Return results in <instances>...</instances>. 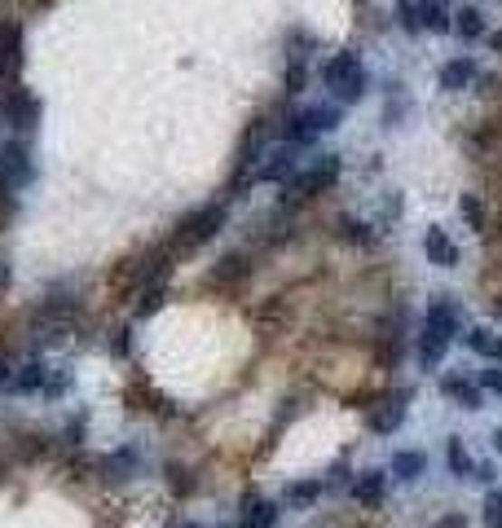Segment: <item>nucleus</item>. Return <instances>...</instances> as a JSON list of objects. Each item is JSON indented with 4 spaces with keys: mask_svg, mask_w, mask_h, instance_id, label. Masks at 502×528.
<instances>
[{
    "mask_svg": "<svg viewBox=\"0 0 502 528\" xmlns=\"http://www.w3.org/2000/svg\"><path fill=\"white\" fill-rule=\"evenodd\" d=\"M225 221H230V212H225V203H207V207H194L190 216H181L176 221V230H172V251H194L203 242H212L216 233L225 230Z\"/></svg>",
    "mask_w": 502,
    "mask_h": 528,
    "instance_id": "obj_1",
    "label": "nucleus"
},
{
    "mask_svg": "<svg viewBox=\"0 0 502 528\" xmlns=\"http://www.w3.org/2000/svg\"><path fill=\"white\" fill-rule=\"evenodd\" d=\"M322 80H327V89H331L335 98L344 101H362L366 98V66H362V58L357 53H335L331 62L322 66Z\"/></svg>",
    "mask_w": 502,
    "mask_h": 528,
    "instance_id": "obj_2",
    "label": "nucleus"
},
{
    "mask_svg": "<svg viewBox=\"0 0 502 528\" xmlns=\"http://www.w3.org/2000/svg\"><path fill=\"white\" fill-rule=\"evenodd\" d=\"M339 172H344L339 155H317V159L304 167V172H296V176L287 181V198L296 203V198H317V194H327L335 181H339Z\"/></svg>",
    "mask_w": 502,
    "mask_h": 528,
    "instance_id": "obj_3",
    "label": "nucleus"
},
{
    "mask_svg": "<svg viewBox=\"0 0 502 528\" xmlns=\"http://www.w3.org/2000/svg\"><path fill=\"white\" fill-rule=\"evenodd\" d=\"M335 124H339V110H335V106H308V110H296V115H287V124H282V137H287V146H308L313 137L331 132Z\"/></svg>",
    "mask_w": 502,
    "mask_h": 528,
    "instance_id": "obj_4",
    "label": "nucleus"
},
{
    "mask_svg": "<svg viewBox=\"0 0 502 528\" xmlns=\"http://www.w3.org/2000/svg\"><path fill=\"white\" fill-rule=\"evenodd\" d=\"M0 181L9 185V190H27L35 181V164H32V150H27V141H5L0 146Z\"/></svg>",
    "mask_w": 502,
    "mask_h": 528,
    "instance_id": "obj_5",
    "label": "nucleus"
},
{
    "mask_svg": "<svg viewBox=\"0 0 502 528\" xmlns=\"http://www.w3.org/2000/svg\"><path fill=\"white\" fill-rule=\"evenodd\" d=\"M0 115H5L18 132H32L35 124H40V98L27 93L23 84H14V89L5 93V101H0Z\"/></svg>",
    "mask_w": 502,
    "mask_h": 528,
    "instance_id": "obj_6",
    "label": "nucleus"
},
{
    "mask_svg": "<svg viewBox=\"0 0 502 528\" xmlns=\"http://www.w3.org/2000/svg\"><path fill=\"white\" fill-rule=\"evenodd\" d=\"M423 326L450 344V339L459 335V326H463V308H459V299L454 296H432L428 299V322H423Z\"/></svg>",
    "mask_w": 502,
    "mask_h": 528,
    "instance_id": "obj_7",
    "label": "nucleus"
},
{
    "mask_svg": "<svg viewBox=\"0 0 502 528\" xmlns=\"http://www.w3.org/2000/svg\"><path fill=\"white\" fill-rule=\"evenodd\" d=\"M23 66V23L5 18L0 23V80H14Z\"/></svg>",
    "mask_w": 502,
    "mask_h": 528,
    "instance_id": "obj_8",
    "label": "nucleus"
},
{
    "mask_svg": "<svg viewBox=\"0 0 502 528\" xmlns=\"http://www.w3.org/2000/svg\"><path fill=\"white\" fill-rule=\"evenodd\" d=\"M44 383H49V370H44V362H27V365H18L14 374H5V379H0V392L32 396V392H44Z\"/></svg>",
    "mask_w": 502,
    "mask_h": 528,
    "instance_id": "obj_9",
    "label": "nucleus"
},
{
    "mask_svg": "<svg viewBox=\"0 0 502 528\" xmlns=\"http://www.w3.org/2000/svg\"><path fill=\"white\" fill-rule=\"evenodd\" d=\"M405 401H410L405 388L388 392L384 401H374V410H370V428L374 431H397L402 428V419H405Z\"/></svg>",
    "mask_w": 502,
    "mask_h": 528,
    "instance_id": "obj_10",
    "label": "nucleus"
},
{
    "mask_svg": "<svg viewBox=\"0 0 502 528\" xmlns=\"http://www.w3.org/2000/svg\"><path fill=\"white\" fill-rule=\"evenodd\" d=\"M265 141H269V124H265V119H256V124L247 128V137L238 141V159H234L238 172H247V167L265 155Z\"/></svg>",
    "mask_w": 502,
    "mask_h": 528,
    "instance_id": "obj_11",
    "label": "nucleus"
},
{
    "mask_svg": "<svg viewBox=\"0 0 502 528\" xmlns=\"http://www.w3.org/2000/svg\"><path fill=\"white\" fill-rule=\"evenodd\" d=\"M423 251H428V260L436 264V269H454L459 264V247L450 242V233L445 230H428V238H423Z\"/></svg>",
    "mask_w": 502,
    "mask_h": 528,
    "instance_id": "obj_12",
    "label": "nucleus"
},
{
    "mask_svg": "<svg viewBox=\"0 0 502 528\" xmlns=\"http://www.w3.org/2000/svg\"><path fill=\"white\" fill-rule=\"evenodd\" d=\"M296 146H282V150H273L269 155V164L260 167V181H278V185H287L291 176H296Z\"/></svg>",
    "mask_w": 502,
    "mask_h": 528,
    "instance_id": "obj_13",
    "label": "nucleus"
},
{
    "mask_svg": "<svg viewBox=\"0 0 502 528\" xmlns=\"http://www.w3.org/2000/svg\"><path fill=\"white\" fill-rule=\"evenodd\" d=\"M388 494V480L379 476V471H362L357 480H353V497L362 502V506H379Z\"/></svg>",
    "mask_w": 502,
    "mask_h": 528,
    "instance_id": "obj_14",
    "label": "nucleus"
},
{
    "mask_svg": "<svg viewBox=\"0 0 502 528\" xmlns=\"http://www.w3.org/2000/svg\"><path fill=\"white\" fill-rule=\"evenodd\" d=\"M468 84H476V62H471V58H454V62L440 71V89H445V93H459V89H468Z\"/></svg>",
    "mask_w": 502,
    "mask_h": 528,
    "instance_id": "obj_15",
    "label": "nucleus"
},
{
    "mask_svg": "<svg viewBox=\"0 0 502 528\" xmlns=\"http://www.w3.org/2000/svg\"><path fill=\"white\" fill-rule=\"evenodd\" d=\"M278 524V506L265 497H247L242 506V528H273Z\"/></svg>",
    "mask_w": 502,
    "mask_h": 528,
    "instance_id": "obj_16",
    "label": "nucleus"
},
{
    "mask_svg": "<svg viewBox=\"0 0 502 528\" xmlns=\"http://www.w3.org/2000/svg\"><path fill=\"white\" fill-rule=\"evenodd\" d=\"M242 278H247V256H238V251L212 269V287H238Z\"/></svg>",
    "mask_w": 502,
    "mask_h": 528,
    "instance_id": "obj_17",
    "label": "nucleus"
},
{
    "mask_svg": "<svg viewBox=\"0 0 502 528\" xmlns=\"http://www.w3.org/2000/svg\"><path fill=\"white\" fill-rule=\"evenodd\" d=\"M468 348L476 353V357H489V362H502V339L494 335V330H485V326H476L468 330Z\"/></svg>",
    "mask_w": 502,
    "mask_h": 528,
    "instance_id": "obj_18",
    "label": "nucleus"
},
{
    "mask_svg": "<svg viewBox=\"0 0 502 528\" xmlns=\"http://www.w3.org/2000/svg\"><path fill=\"white\" fill-rule=\"evenodd\" d=\"M440 392L454 396V401H459L463 410H476V405H480V392L471 388L468 379H459V374H445V379H440Z\"/></svg>",
    "mask_w": 502,
    "mask_h": 528,
    "instance_id": "obj_19",
    "label": "nucleus"
},
{
    "mask_svg": "<svg viewBox=\"0 0 502 528\" xmlns=\"http://www.w3.org/2000/svg\"><path fill=\"white\" fill-rule=\"evenodd\" d=\"M454 32L463 35V40H480V35H485V14L471 9V5H463V9L454 14Z\"/></svg>",
    "mask_w": 502,
    "mask_h": 528,
    "instance_id": "obj_20",
    "label": "nucleus"
},
{
    "mask_svg": "<svg viewBox=\"0 0 502 528\" xmlns=\"http://www.w3.org/2000/svg\"><path fill=\"white\" fill-rule=\"evenodd\" d=\"M445 348H450V344L423 326V335H419V365H423V370H436V362H440V353H445Z\"/></svg>",
    "mask_w": 502,
    "mask_h": 528,
    "instance_id": "obj_21",
    "label": "nucleus"
},
{
    "mask_svg": "<svg viewBox=\"0 0 502 528\" xmlns=\"http://www.w3.org/2000/svg\"><path fill=\"white\" fill-rule=\"evenodd\" d=\"M423 467H428V458H423L419 449H402V454L393 458V476H402V480H419V476H423Z\"/></svg>",
    "mask_w": 502,
    "mask_h": 528,
    "instance_id": "obj_22",
    "label": "nucleus"
},
{
    "mask_svg": "<svg viewBox=\"0 0 502 528\" xmlns=\"http://www.w3.org/2000/svg\"><path fill=\"white\" fill-rule=\"evenodd\" d=\"M419 27H432V32H450V14L440 9V0H419Z\"/></svg>",
    "mask_w": 502,
    "mask_h": 528,
    "instance_id": "obj_23",
    "label": "nucleus"
},
{
    "mask_svg": "<svg viewBox=\"0 0 502 528\" xmlns=\"http://www.w3.org/2000/svg\"><path fill=\"white\" fill-rule=\"evenodd\" d=\"M335 233H339V242H353V247H370V225H362V221H353V216H344L339 225H335Z\"/></svg>",
    "mask_w": 502,
    "mask_h": 528,
    "instance_id": "obj_24",
    "label": "nucleus"
},
{
    "mask_svg": "<svg viewBox=\"0 0 502 528\" xmlns=\"http://www.w3.org/2000/svg\"><path fill=\"white\" fill-rule=\"evenodd\" d=\"M133 467H137V454H133V449H124V454H110V458H101V476H106V480H124Z\"/></svg>",
    "mask_w": 502,
    "mask_h": 528,
    "instance_id": "obj_25",
    "label": "nucleus"
},
{
    "mask_svg": "<svg viewBox=\"0 0 502 528\" xmlns=\"http://www.w3.org/2000/svg\"><path fill=\"white\" fill-rule=\"evenodd\" d=\"M322 494V480H296V485H287V506H308V502H317Z\"/></svg>",
    "mask_w": 502,
    "mask_h": 528,
    "instance_id": "obj_26",
    "label": "nucleus"
},
{
    "mask_svg": "<svg viewBox=\"0 0 502 528\" xmlns=\"http://www.w3.org/2000/svg\"><path fill=\"white\" fill-rule=\"evenodd\" d=\"M459 207H463V221H468L471 230L485 233V225H489V212H485V203H480L476 194H463V203H459Z\"/></svg>",
    "mask_w": 502,
    "mask_h": 528,
    "instance_id": "obj_27",
    "label": "nucleus"
},
{
    "mask_svg": "<svg viewBox=\"0 0 502 528\" xmlns=\"http://www.w3.org/2000/svg\"><path fill=\"white\" fill-rule=\"evenodd\" d=\"M445 462L459 471V476H471V458H468V449H463V440L459 436H450V449H445Z\"/></svg>",
    "mask_w": 502,
    "mask_h": 528,
    "instance_id": "obj_28",
    "label": "nucleus"
},
{
    "mask_svg": "<svg viewBox=\"0 0 502 528\" xmlns=\"http://www.w3.org/2000/svg\"><path fill=\"white\" fill-rule=\"evenodd\" d=\"M164 282H146V291H141V304H137V313H141V317H150V313H155V308H159V304H164Z\"/></svg>",
    "mask_w": 502,
    "mask_h": 528,
    "instance_id": "obj_29",
    "label": "nucleus"
},
{
    "mask_svg": "<svg viewBox=\"0 0 502 528\" xmlns=\"http://www.w3.org/2000/svg\"><path fill=\"white\" fill-rule=\"evenodd\" d=\"M167 485H172V494L176 497L194 494V476H190L185 467H167Z\"/></svg>",
    "mask_w": 502,
    "mask_h": 528,
    "instance_id": "obj_30",
    "label": "nucleus"
},
{
    "mask_svg": "<svg viewBox=\"0 0 502 528\" xmlns=\"http://www.w3.org/2000/svg\"><path fill=\"white\" fill-rule=\"evenodd\" d=\"M485 528H502V489L485 497Z\"/></svg>",
    "mask_w": 502,
    "mask_h": 528,
    "instance_id": "obj_31",
    "label": "nucleus"
},
{
    "mask_svg": "<svg viewBox=\"0 0 502 528\" xmlns=\"http://www.w3.org/2000/svg\"><path fill=\"white\" fill-rule=\"evenodd\" d=\"M84 414H75V419H71L67 423V445H84Z\"/></svg>",
    "mask_w": 502,
    "mask_h": 528,
    "instance_id": "obj_32",
    "label": "nucleus"
},
{
    "mask_svg": "<svg viewBox=\"0 0 502 528\" xmlns=\"http://www.w3.org/2000/svg\"><path fill=\"white\" fill-rule=\"evenodd\" d=\"M9 216H14V194H9V185L0 181V225H5Z\"/></svg>",
    "mask_w": 502,
    "mask_h": 528,
    "instance_id": "obj_33",
    "label": "nucleus"
},
{
    "mask_svg": "<svg viewBox=\"0 0 502 528\" xmlns=\"http://www.w3.org/2000/svg\"><path fill=\"white\" fill-rule=\"evenodd\" d=\"M480 388H489V392H502V370H480Z\"/></svg>",
    "mask_w": 502,
    "mask_h": 528,
    "instance_id": "obj_34",
    "label": "nucleus"
},
{
    "mask_svg": "<svg viewBox=\"0 0 502 528\" xmlns=\"http://www.w3.org/2000/svg\"><path fill=\"white\" fill-rule=\"evenodd\" d=\"M494 476H498V471H494L489 462H485V467H471V480H480V485H494Z\"/></svg>",
    "mask_w": 502,
    "mask_h": 528,
    "instance_id": "obj_35",
    "label": "nucleus"
},
{
    "mask_svg": "<svg viewBox=\"0 0 502 528\" xmlns=\"http://www.w3.org/2000/svg\"><path fill=\"white\" fill-rule=\"evenodd\" d=\"M432 528H468V520H463V515L454 511V515H440V520H436Z\"/></svg>",
    "mask_w": 502,
    "mask_h": 528,
    "instance_id": "obj_36",
    "label": "nucleus"
},
{
    "mask_svg": "<svg viewBox=\"0 0 502 528\" xmlns=\"http://www.w3.org/2000/svg\"><path fill=\"white\" fill-rule=\"evenodd\" d=\"M115 353H119V357L128 353V330H119V335H115Z\"/></svg>",
    "mask_w": 502,
    "mask_h": 528,
    "instance_id": "obj_37",
    "label": "nucleus"
},
{
    "mask_svg": "<svg viewBox=\"0 0 502 528\" xmlns=\"http://www.w3.org/2000/svg\"><path fill=\"white\" fill-rule=\"evenodd\" d=\"M5 287H9V264L0 260V291H5Z\"/></svg>",
    "mask_w": 502,
    "mask_h": 528,
    "instance_id": "obj_38",
    "label": "nucleus"
},
{
    "mask_svg": "<svg viewBox=\"0 0 502 528\" xmlns=\"http://www.w3.org/2000/svg\"><path fill=\"white\" fill-rule=\"evenodd\" d=\"M494 445H498V449H502V428H498V431H494Z\"/></svg>",
    "mask_w": 502,
    "mask_h": 528,
    "instance_id": "obj_39",
    "label": "nucleus"
},
{
    "mask_svg": "<svg viewBox=\"0 0 502 528\" xmlns=\"http://www.w3.org/2000/svg\"><path fill=\"white\" fill-rule=\"evenodd\" d=\"M176 528H199V524H176Z\"/></svg>",
    "mask_w": 502,
    "mask_h": 528,
    "instance_id": "obj_40",
    "label": "nucleus"
},
{
    "mask_svg": "<svg viewBox=\"0 0 502 528\" xmlns=\"http://www.w3.org/2000/svg\"><path fill=\"white\" fill-rule=\"evenodd\" d=\"M0 476H5V462H0Z\"/></svg>",
    "mask_w": 502,
    "mask_h": 528,
    "instance_id": "obj_41",
    "label": "nucleus"
},
{
    "mask_svg": "<svg viewBox=\"0 0 502 528\" xmlns=\"http://www.w3.org/2000/svg\"><path fill=\"white\" fill-rule=\"evenodd\" d=\"M498 313H502V304H498Z\"/></svg>",
    "mask_w": 502,
    "mask_h": 528,
    "instance_id": "obj_42",
    "label": "nucleus"
}]
</instances>
